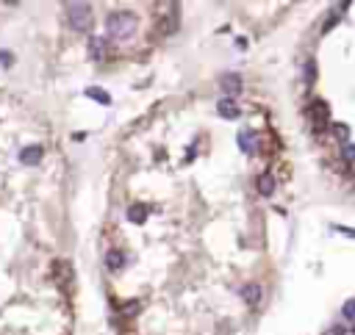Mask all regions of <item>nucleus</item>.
I'll use <instances>...</instances> for the list:
<instances>
[{"label": "nucleus", "instance_id": "f257e3e1", "mask_svg": "<svg viewBox=\"0 0 355 335\" xmlns=\"http://www.w3.org/2000/svg\"><path fill=\"white\" fill-rule=\"evenodd\" d=\"M105 31L114 36V39H130L133 31H136V17L130 14V11H111L108 17H105Z\"/></svg>", "mask_w": 355, "mask_h": 335}, {"label": "nucleus", "instance_id": "f03ea898", "mask_svg": "<svg viewBox=\"0 0 355 335\" xmlns=\"http://www.w3.org/2000/svg\"><path fill=\"white\" fill-rule=\"evenodd\" d=\"M67 20L72 31H89L92 25V6L89 3H67Z\"/></svg>", "mask_w": 355, "mask_h": 335}, {"label": "nucleus", "instance_id": "7ed1b4c3", "mask_svg": "<svg viewBox=\"0 0 355 335\" xmlns=\"http://www.w3.org/2000/svg\"><path fill=\"white\" fill-rule=\"evenodd\" d=\"M89 56L95 61H103L108 56V44H105V36H89V44H86Z\"/></svg>", "mask_w": 355, "mask_h": 335}, {"label": "nucleus", "instance_id": "20e7f679", "mask_svg": "<svg viewBox=\"0 0 355 335\" xmlns=\"http://www.w3.org/2000/svg\"><path fill=\"white\" fill-rule=\"evenodd\" d=\"M156 31L161 36H169V34H175L178 31V11H167L164 17H158V22H156Z\"/></svg>", "mask_w": 355, "mask_h": 335}, {"label": "nucleus", "instance_id": "39448f33", "mask_svg": "<svg viewBox=\"0 0 355 335\" xmlns=\"http://www.w3.org/2000/svg\"><path fill=\"white\" fill-rule=\"evenodd\" d=\"M308 117L316 122V128H322V125L328 122V103H325V100H311V105H308Z\"/></svg>", "mask_w": 355, "mask_h": 335}, {"label": "nucleus", "instance_id": "423d86ee", "mask_svg": "<svg viewBox=\"0 0 355 335\" xmlns=\"http://www.w3.org/2000/svg\"><path fill=\"white\" fill-rule=\"evenodd\" d=\"M42 155H44L42 144H31V147H25V150L20 153V161L25 163V166H36V163L42 161Z\"/></svg>", "mask_w": 355, "mask_h": 335}, {"label": "nucleus", "instance_id": "0eeeda50", "mask_svg": "<svg viewBox=\"0 0 355 335\" xmlns=\"http://www.w3.org/2000/svg\"><path fill=\"white\" fill-rule=\"evenodd\" d=\"M219 86H222L225 95H239V92H242V78L233 75V72H230V75H222L219 78Z\"/></svg>", "mask_w": 355, "mask_h": 335}, {"label": "nucleus", "instance_id": "6e6552de", "mask_svg": "<svg viewBox=\"0 0 355 335\" xmlns=\"http://www.w3.org/2000/svg\"><path fill=\"white\" fill-rule=\"evenodd\" d=\"M217 111L222 114V117H225V119H236V117H239V105L233 103V97H225V100H219L217 103Z\"/></svg>", "mask_w": 355, "mask_h": 335}, {"label": "nucleus", "instance_id": "1a4fd4ad", "mask_svg": "<svg viewBox=\"0 0 355 335\" xmlns=\"http://www.w3.org/2000/svg\"><path fill=\"white\" fill-rule=\"evenodd\" d=\"M242 299L247 302V305H258V299H261V285L258 283L242 285Z\"/></svg>", "mask_w": 355, "mask_h": 335}, {"label": "nucleus", "instance_id": "9d476101", "mask_svg": "<svg viewBox=\"0 0 355 335\" xmlns=\"http://www.w3.org/2000/svg\"><path fill=\"white\" fill-rule=\"evenodd\" d=\"M239 147H242L247 155H252L255 153V133H252L250 128H244L242 133H239Z\"/></svg>", "mask_w": 355, "mask_h": 335}, {"label": "nucleus", "instance_id": "9b49d317", "mask_svg": "<svg viewBox=\"0 0 355 335\" xmlns=\"http://www.w3.org/2000/svg\"><path fill=\"white\" fill-rule=\"evenodd\" d=\"M128 219L133 224H145V222H147V208H145V205H130L128 208Z\"/></svg>", "mask_w": 355, "mask_h": 335}, {"label": "nucleus", "instance_id": "f8f14e48", "mask_svg": "<svg viewBox=\"0 0 355 335\" xmlns=\"http://www.w3.org/2000/svg\"><path fill=\"white\" fill-rule=\"evenodd\" d=\"M258 191L264 194V197H269L272 191H275V177L269 172H264V175H258Z\"/></svg>", "mask_w": 355, "mask_h": 335}, {"label": "nucleus", "instance_id": "ddd939ff", "mask_svg": "<svg viewBox=\"0 0 355 335\" xmlns=\"http://www.w3.org/2000/svg\"><path fill=\"white\" fill-rule=\"evenodd\" d=\"M105 266L111 269V272H120V269L125 266V258H122V252H117V249H114V252H108V255H105Z\"/></svg>", "mask_w": 355, "mask_h": 335}, {"label": "nucleus", "instance_id": "4468645a", "mask_svg": "<svg viewBox=\"0 0 355 335\" xmlns=\"http://www.w3.org/2000/svg\"><path fill=\"white\" fill-rule=\"evenodd\" d=\"M86 97L97 100L100 105H108V103H111V95H108V92H103V89H97V86H89L86 89Z\"/></svg>", "mask_w": 355, "mask_h": 335}, {"label": "nucleus", "instance_id": "2eb2a0df", "mask_svg": "<svg viewBox=\"0 0 355 335\" xmlns=\"http://www.w3.org/2000/svg\"><path fill=\"white\" fill-rule=\"evenodd\" d=\"M316 80V64H313V59L305 61V83H313Z\"/></svg>", "mask_w": 355, "mask_h": 335}, {"label": "nucleus", "instance_id": "dca6fc26", "mask_svg": "<svg viewBox=\"0 0 355 335\" xmlns=\"http://www.w3.org/2000/svg\"><path fill=\"white\" fill-rule=\"evenodd\" d=\"M341 316H344L347 321H355V299L344 302V308H341Z\"/></svg>", "mask_w": 355, "mask_h": 335}, {"label": "nucleus", "instance_id": "f3484780", "mask_svg": "<svg viewBox=\"0 0 355 335\" xmlns=\"http://www.w3.org/2000/svg\"><path fill=\"white\" fill-rule=\"evenodd\" d=\"M322 335H347V330H344V324H333L330 330H325Z\"/></svg>", "mask_w": 355, "mask_h": 335}, {"label": "nucleus", "instance_id": "a211bd4d", "mask_svg": "<svg viewBox=\"0 0 355 335\" xmlns=\"http://www.w3.org/2000/svg\"><path fill=\"white\" fill-rule=\"evenodd\" d=\"M336 136L341 138V141H347V136H350V128H347V125H336Z\"/></svg>", "mask_w": 355, "mask_h": 335}, {"label": "nucleus", "instance_id": "6ab92c4d", "mask_svg": "<svg viewBox=\"0 0 355 335\" xmlns=\"http://www.w3.org/2000/svg\"><path fill=\"white\" fill-rule=\"evenodd\" d=\"M344 158L347 161H355V144H344Z\"/></svg>", "mask_w": 355, "mask_h": 335}, {"label": "nucleus", "instance_id": "aec40b11", "mask_svg": "<svg viewBox=\"0 0 355 335\" xmlns=\"http://www.w3.org/2000/svg\"><path fill=\"white\" fill-rule=\"evenodd\" d=\"M353 333H355V327H353Z\"/></svg>", "mask_w": 355, "mask_h": 335}]
</instances>
